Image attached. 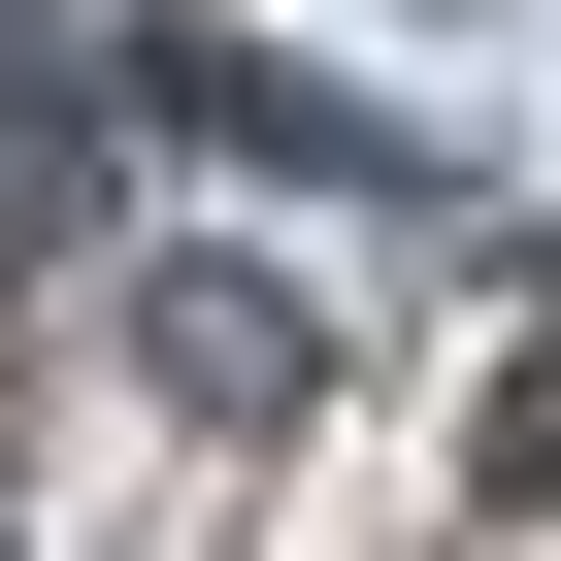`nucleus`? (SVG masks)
<instances>
[{"label": "nucleus", "instance_id": "nucleus-1", "mask_svg": "<svg viewBox=\"0 0 561 561\" xmlns=\"http://www.w3.org/2000/svg\"><path fill=\"white\" fill-rule=\"evenodd\" d=\"M133 364H165L198 430H264V397H298L331 331H298V264H133Z\"/></svg>", "mask_w": 561, "mask_h": 561}]
</instances>
